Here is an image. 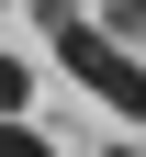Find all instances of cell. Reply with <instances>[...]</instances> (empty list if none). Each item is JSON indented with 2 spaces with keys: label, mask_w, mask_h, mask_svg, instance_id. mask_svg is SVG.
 <instances>
[{
  "label": "cell",
  "mask_w": 146,
  "mask_h": 157,
  "mask_svg": "<svg viewBox=\"0 0 146 157\" xmlns=\"http://www.w3.org/2000/svg\"><path fill=\"white\" fill-rule=\"evenodd\" d=\"M45 34H56V56H68V78L90 90V101H112L124 124H146V67L124 56L112 23H79V0H45Z\"/></svg>",
  "instance_id": "obj_1"
},
{
  "label": "cell",
  "mask_w": 146,
  "mask_h": 157,
  "mask_svg": "<svg viewBox=\"0 0 146 157\" xmlns=\"http://www.w3.org/2000/svg\"><path fill=\"white\" fill-rule=\"evenodd\" d=\"M34 101V67H11V56H0V112H23Z\"/></svg>",
  "instance_id": "obj_3"
},
{
  "label": "cell",
  "mask_w": 146,
  "mask_h": 157,
  "mask_svg": "<svg viewBox=\"0 0 146 157\" xmlns=\"http://www.w3.org/2000/svg\"><path fill=\"white\" fill-rule=\"evenodd\" d=\"M101 157H135V146H101Z\"/></svg>",
  "instance_id": "obj_5"
},
{
  "label": "cell",
  "mask_w": 146,
  "mask_h": 157,
  "mask_svg": "<svg viewBox=\"0 0 146 157\" xmlns=\"http://www.w3.org/2000/svg\"><path fill=\"white\" fill-rule=\"evenodd\" d=\"M0 157H56V146H45V135L23 124V112H0Z\"/></svg>",
  "instance_id": "obj_2"
},
{
  "label": "cell",
  "mask_w": 146,
  "mask_h": 157,
  "mask_svg": "<svg viewBox=\"0 0 146 157\" xmlns=\"http://www.w3.org/2000/svg\"><path fill=\"white\" fill-rule=\"evenodd\" d=\"M101 23H112V34H135V23H146V0H101Z\"/></svg>",
  "instance_id": "obj_4"
}]
</instances>
